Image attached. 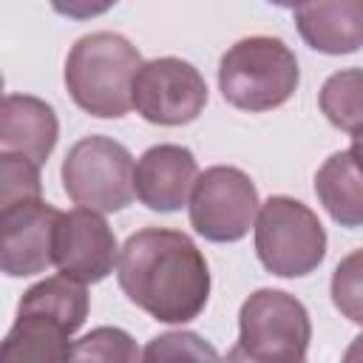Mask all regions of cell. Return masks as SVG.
Here are the masks:
<instances>
[{
  "label": "cell",
  "instance_id": "1",
  "mask_svg": "<svg viewBox=\"0 0 363 363\" xmlns=\"http://www.w3.org/2000/svg\"><path fill=\"white\" fill-rule=\"evenodd\" d=\"M125 298L162 323L196 320L210 298V267L182 230L145 227L125 238L116 264Z\"/></svg>",
  "mask_w": 363,
  "mask_h": 363
},
{
  "label": "cell",
  "instance_id": "2",
  "mask_svg": "<svg viewBox=\"0 0 363 363\" xmlns=\"http://www.w3.org/2000/svg\"><path fill=\"white\" fill-rule=\"evenodd\" d=\"M142 65V54L128 37L91 31L65 57V88L85 113L119 119L133 108V79Z\"/></svg>",
  "mask_w": 363,
  "mask_h": 363
},
{
  "label": "cell",
  "instance_id": "3",
  "mask_svg": "<svg viewBox=\"0 0 363 363\" xmlns=\"http://www.w3.org/2000/svg\"><path fill=\"white\" fill-rule=\"evenodd\" d=\"M298 57L278 37H244L230 45L218 62L221 96L238 111L264 113L281 108L298 91Z\"/></svg>",
  "mask_w": 363,
  "mask_h": 363
},
{
  "label": "cell",
  "instance_id": "4",
  "mask_svg": "<svg viewBox=\"0 0 363 363\" xmlns=\"http://www.w3.org/2000/svg\"><path fill=\"white\" fill-rule=\"evenodd\" d=\"M255 255L278 278H303L326 258V230L292 196H269L255 218Z\"/></svg>",
  "mask_w": 363,
  "mask_h": 363
},
{
  "label": "cell",
  "instance_id": "5",
  "mask_svg": "<svg viewBox=\"0 0 363 363\" xmlns=\"http://www.w3.org/2000/svg\"><path fill=\"white\" fill-rule=\"evenodd\" d=\"M62 190L85 210L116 213L125 210L133 196L136 164L130 150L111 136H82L62 159Z\"/></svg>",
  "mask_w": 363,
  "mask_h": 363
},
{
  "label": "cell",
  "instance_id": "6",
  "mask_svg": "<svg viewBox=\"0 0 363 363\" xmlns=\"http://www.w3.org/2000/svg\"><path fill=\"white\" fill-rule=\"evenodd\" d=\"M312 320L284 289H255L238 312L235 346L255 363H306Z\"/></svg>",
  "mask_w": 363,
  "mask_h": 363
},
{
  "label": "cell",
  "instance_id": "7",
  "mask_svg": "<svg viewBox=\"0 0 363 363\" xmlns=\"http://www.w3.org/2000/svg\"><path fill=\"white\" fill-rule=\"evenodd\" d=\"M261 201L252 179L233 164H213L199 173L190 193V227L216 244L241 241L255 227Z\"/></svg>",
  "mask_w": 363,
  "mask_h": 363
},
{
  "label": "cell",
  "instance_id": "8",
  "mask_svg": "<svg viewBox=\"0 0 363 363\" xmlns=\"http://www.w3.org/2000/svg\"><path fill=\"white\" fill-rule=\"evenodd\" d=\"M207 105V82L196 65L179 57L147 60L133 79V108L150 125H187Z\"/></svg>",
  "mask_w": 363,
  "mask_h": 363
},
{
  "label": "cell",
  "instance_id": "9",
  "mask_svg": "<svg viewBox=\"0 0 363 363\" xmlns=\"http://www.w3.org/2000/svg\"><path fill=\"white\" fill-rule=\"evenodd\" d=\"M119 264L116 235L96 210L74 207L60 216L54 235V267L77 284H96Z\"/></svg>",
  "mask_w": 363,
  "mask_h": 363
},
{
  "label": "cell",
  "instance_id": "10",
  "mask_svg": "<svg viewBox=\"0 0 363 363\" xmlns=\"http://www.w3.org/2000/svg\"><path fill=\"white\" fill-rule=\"evenodd\" d=\"M60 210L43 199L0 207V267L9 278H28L54 264Z\"/></svg>",
  "mask_w": 363,
  "mask_h": 363
},
{
  "label": "cell",
  "instance_id": "11",
  "mask_svg": "<svg viewBox=\"0 0 363 363\" xmlns=\"http://www.w3.org/2000/svg\"><path fill=\"white\" fill-rule=\"evenodd\" d=\"M199 162L184 145H153L136 162V199L156 213H176L190 204Z\"/></svg>",
  "mask_w": 363,
  "mask_h": 363
},
{
  "label": "cell",
  "instance_id": "12",
  "mask_svg": "<svg viewBox=\"0 0 363 363\" xmlns=\"http://www.w3.org/2000/svg\"><path fill=\"white\" fill-rule=\"evenodd\" d=\"M60 136L54 108L31 94H6L0 105V153H17L45 164Z\"/></svg>",
  "mask_w": 363,
  "mask_h": 363
},
{
  "label": "cell",
  "instance_id": "13",
  "mask_svg": "<svg viewBox=\"0 0 363 363\" xmlns=\"http://www.w3.org/2000/svg\"><path fill=\"white\" fill-rule=\"evenodd\" d=\"M298 34L320 54H352L363 48V0L301 3L292 9Z\"/></svg>",
  "mask_w": 363,
  "mask_h": 363
},
{
  "label": "cell",
  "instance_id": "14",
  "mask_svg": "<svg viewBox=\"0 0 363 363\" xmlns=\"http://www.w3.org/2000/svg\"><path fill=\"white\" fill-rule=\"evenodd\" d=\"M71 335L74 329L54 315L17 309V320L0 346V363H68Z\"/></svg>",
  "mask_w": 363,
  "mask_h": 363
},
{
  "label": "cell",
  "instance_id": "15",
  "mask_svg": "<svg viewBox=\"0 0 363 363\" xmlns=\"http://www.w3.org/2000/svg\"><path fill=\"white\" fill-rule=\"evenodd\" d=\"M315 196L340 227H363V170L349 150L332 153L315 173Z\"/></svg>",
  "mask_w": 363,
  "mask_h": 363
},
{
  "label": "cell",
  "instance_id": "16",
  "mask_svg": "<svg viewBox=\"0 0 363 363\" xmlns=\"http://www.w3.org/2000/svg\"><path fill=\"white\" fill-rule=\"evenodd\" d=\"M17 309H34V312L54 315L77 332L88 318V292L82 284L54 275V278H45V281H37L34 286H28L23 292Z\"/></svg>",
  "mask_w": 363,
  "mask_h": 363
},
{
  "label": "cell",
  "instance_id": "17",
  "mask_svg": "<svg viewBox=\"0 0 363 363\" xmlns=\"http://www.w3.org/2000/svg\"><path fill=\"white\" fill-rule=\"evenodd\" d=\"M320 111L337 130H363V68H340L320 85Z\"/></svg>",
  "mask_w": 363,
  "mask_h": 363
},
{
  "label": "cell",
  "instance_id": "18",
  "mask_svg": "<svg viewBox=\"0 0 363 363\" xmlns=\"http://www.w3.org/2000/svg\"><path fill=\"white\" fill-rule=\"evenodd\" d=\"M68 363H142V352L125 329L96 326L71 343Z\"/></svg>",
  "mask_w": 363,
  "mask_h": 363
},
{
  "label": "cell",
  "instance_id": "19",
  "mask_svg": "<svg viewBox=\"0 0 363 363\" xmlns=\"http://www.w3.org/2000/svg\"><path fill=\"white\" fill-rule=\"evenodd\" d=\"M142 363H224L210 340L196 332L179 329L147 340L142 349Z\"/></svg>",
  "mask_w": 363,
  "mask_h": 363
},
{
  "label": "cell",
  "instance_id": "20",
  "mask_svg": "<svg viewBox=\"0 0 363 363\" xmlns=\"http://www.w3.org/2000/svg\"><path fill=\"white\" fill-rule=\"evenodd\" d=\"M329 292H332V303L335 309L363 326V247L360 250H352L349 255H343L332 272V284H329Z\"/></svg>",
  "mask_w": 363,
  "mask_h": 363
},
{
  "label": "cell",
  "instance_id": "21",
  "mask_svg": "<svg viewBox=\"0 0 363 363\" xmlns=\"http://www.w3.org/2000/svg\"><path fill=\"white\" fill-rule=\"evenodd\" d=\"M40 167L17 153H0V207L40 199Z\"/></svg>",
  "mask_w": 363,
  "mask_h": 363
},
{
  "label": "cell",
  "instance_id": "22",
  "mask_svg": "<svg viewBox=\"0 0 363 363\" xmlns=\"http://www.w3.org/2000/svg\"><path fill=\"white\" fill-rule=\"evenodd\" d=\"M340 363H363V332L346 346V352H343V360Z\"/></svg>",
  "mask_w": 363,
  "mask_h": 363
},
{
  "label": "cell",
  "instance_id": "23",
  "mask_svg": "<svg viewBox=\"0 0 363 363\" xmlns=\"http://www.w3.org/2000/svg\"><path fill=\"white\" fill-rule=\"evenodd\" d=\"M349 156L357 162V167L363 170V130L352 136V147H349Z\"/></svg>",
  "mask_w": 363,
  "mask_h": 363
},
{
  "label": "cell",
  "instance_id": "24",
  "mask_svg": "<svg viewBox=\"0 0 363 363\" xmlns=\"http://www.w3.org/2000/svg\"><path fill=\"white\" fill-rule=\"evenodd\" d=\"M224 363H255V360H250L238 346H233L230 352H227V357H224Z\"/></svg>",
  "mask_w": 363,
  "mask_h": 363
}]
</instances>
